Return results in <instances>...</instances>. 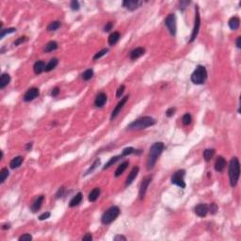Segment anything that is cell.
<instances>
[{
	"label": "cell",
	"instance_id": "31",
	"mask_svg": "<svg viewBox=\"0 0 241 241\" xmlns=\"http://www.w3.org/2000/svg\"><path fill=\"white\" fill-rule=\"evenodd\" d=\"M8 176H9V171H8V169L7 168H3L2 170H1V171H0V183L1 184H3L5 181H6V179L8 178Z\"/></svg>",
	"mask_w": 241,
	"mask_h": 241
},
{
	"label": "cell",
	"instance_id": "41",
	"mask_svg": "<svg viewBox=\"0 0 241 241\" xmlns=\"http://www.w3.org/2000/svg\"><path fill=\"white\" fill-rule=\"evenodd\" d=\"M124 90H125V86L124 85H121L119 87V89L117 90V93H116V96L118 98H120L121 96L123 95V93L124 92Z\"/></svg>",
	"mask_w": 241,
	"mask_h": 241
},
{
	"label": "cell",
	"instance_id": "43",
	"mask_svg": "<svg viewBox=\"0 0 241 241\" xmlns=\"http://www.w3.org/2000/svg\"><path fill=\"white\" fill-rule=\"evenodd\" d=\"M31 239H32V236L29 234H25V235H23L19 237L20 241H30Z\"/></svg>",
	"mask_w": 241,
	"mask_h": 241
},
{
	"label": "cell",
	"instance_id": "1",
	"mask_svg": "<svg viewBox=\"0 0 241 241\" xmlns=\"http://www.w3.org/2000/svg\"><path fill=\"white\" fill-rule=\"evenodd\" d=\"M164 148H165L164 143L160 142V141L155 142L152 145V147L150 148V154H149L148 160H147V169L148 170H151L154 168L155 164L156 163L158 156L162 154Z\"/></svg>",
	"mask_w": 241,
	"mask_h": 241
},
{
	"label": "cell",
	"instance_id": "47",
	"mask_svg": "<svg viewBox=\"0 0 241 241\" xmlns=\"http://www.w3.org/2000/svg\"><path fill=\"white\" fill-rule=\"evenodd\" d=\"M58 93H59V88L56 87V88H54V89L52 90V91H51V96H53V97H56V96L58 95Z\"/></svg>",
	"mask_w": 241,
	"mask_h": 241
},
{
	"label": "cell",
	"instance_id": "16",
	"mask_svg": "<svg viewBox=\"0 0 241 241\" xmlns=\"http://www.w3.org/2000/svg\"><path fill=\"white\" fill-rule=\"evenodd\" d=\"M139 167H134V168L132 169V171H130L129 175H128V177H127V179H126L125 187L130 186V185L133 183V181L136 179V177H137L138 174H139Z\"/></svg>",
	"mask_w": 241,
	"mask_h": 241
},
{
	"label": "cell",
	"instance_id": "19",
	"mask_svg": "<svg viewBox=\"0 0 241 241\" xmlns=\"http://www.w3.org/2000/svg\"><path fill=\"white\" fill-rule=\"evenodd\" d=\"M33 70L34 73L36 74H42L43 71H45V63L42 60H38L37 62H35L34 66H33Z\"/></svg>",
	"mask_w": 241,
	"mask_h": 241
},
{
	"label": "cell",
	"instance_id": "18",
	"mask_svg": "<svg viewBox=\"0 0 241 241\" xmlns=\"http://www.w3.org/2000/svg\"><path fill=\"white\" fill-rule=\"evenodd\" d=\"M144 53H145V49H144L143 47H137V48H135L134 50L131 51V53H130V58L133 59V60H135V59L140 58L141 56H143Z\"/></svg>",
	"mask_w": 241,
	"mask_h": 241
},
{
	"label": "cell",
	"instance_id": "25",
	"mask_svg": "<svg viewBox=\"0 0 241 241\" xmlns=\"http://www.w3.org/2000/svg\"><path fill=\"white\" fill-rule=\"evenodd\" d=\"M10 81V76L9 74H3L0 77V89L3 90Z\"/></svg>",
	"mask_w": 241,
	"mask_h": 241
},
{
	"label": "cell",
	"instance_id": "24",
	"mask_svg": "<svg viewBox=\"0 0 241 241\" xmlns=\"http://www.w3.org/2000/svg\"><path fill=\"white\" fill-rule=\"evenodd\" d=\"M228 25H229V27L232 30H236L239 27V26H240V20H239L238 17H236V16H234V17H232L229 20Z\"/></svg>",
	"mask_w": 241,
	"mask_h": 241
},
{
	"label": "cell",
	"instance_id": "36",
	"mask_svg": "<svg viewBox=\"0 0 241 241\" xmlns=\"http://www.w3.org/2000/svg\"><path fill=\"white\" fill-rule=\"evenodd\" d=\"M191 122H192V117H191L190 114L187 113V114H185V115L183 116V118H182V123H183L184 125H188V124L191 123Z\"/></svg>",
	"mask_w": 241,
	"mask_h": 241
},
{
	"label": "cell",
	"instance_id": "9",
	"mask_svg": "<svg viewBox=\"0 0 241 241\" xmlns=\"http://www.w3.org/2000/svg\"><path fill=\"white\" fill-rule=\"evenodd\" d=\"M151 181H152V176H146L145 178H143V180L141 182L140 188H139V199L141 201L144 199V197H145V194L147 192V189H148V187H149Z\"/></svg>",
	"mask_w": 241,
	"mask_h": 241
},
{
	"label": "cell",
	"instance_id": "52",
	"mask_svg": "<svg viewBox=\"0 0 241 241\" xmlns=\"http://www.w3.org/2000/svg\"><path fill=\"white\" fill-rule=\"evenodd\" d=\"M236 46H237V48H241V37L240 36L237 37V39H236Z\"/></svg>",
	"mask_w": 241,
	"mask_h": 241
},
{
	"label": "cell",
	"instance_id": "28",
	"mask_svg": "<svg viewBox=\"0 0 241 241\" xmlns=\"http://www.w3.org/2000/svg\"><path fill=\"white\" fill-rule=\"evenodd\" d=\"M58 64V59L54 58H51L50 61L48 62V64L45 66V72H50L52 71L53 69H55L57 67V65Z\"/></svg>",
	"mask_w": 241,
	"mask_h": 241
},
{
	"label": "cell",
	"instance_id": "3",
	"mask_svg": "<svg viewBox=\"0 0 241 241\" xmlns=\"http://www.w3.org/2000/svg\"><path fill=\"white\" fill-rule=\"evenodd\" d=\"M240 175V164L237 157H233L229 164V178L230 184L234 187L236 186Z\"/></svg>",
	"mask_w": 241,
	"mask_h": 241
},
{
	"label": "cell",
	"instance_id": "39",
	"mask_svg": "<svg viewBox=\"0 0 241 241\" xmlns=\"http://www.w3.org/2000/svg\"><path fill=\"white\" fill-rule=\"evenodd\" d=\"M218 209H219V207H218L217 203H211V205L208 207V211H210L211 214H216L217 211H218Z\"/></svg>",
	"mask_w": 241,
	"mask_h": 241
},
{
	"label": "cell",
	"instance_id": "37",
	"mask_svg": "<svg viewBox=\"0 0 241 241\" xmlns=\"http://www.w3.org/2000/svg\"><path fill=\"white\" fill-rule=\"evenodd\" d=\"M108 52V49L107 48H105V49H102L101 51H99L98 53H96L95 55H94V57H93V59L94 60H96V59H99V58H101L103 56H105L106 53Z\"/></svg>",
	"mask_w": 241,
	"mask_h": 241
},
{
	"label": "cell",
	"instance_id": "54",
	"mask_svg": "<svg viewBox=\"0 0 241 241\" xmlns=\"http://www.w3.org/2000/svg\"><path fill=\"white\" fill-rule=\"evenodd\" d=\"M10 223H8V224L6 223V224H4V225L2 226L3 230H7V229H10Z\"/></svg>",
	"mask_w": 241,
	"mask_h": 241
},
{
	"label": "cell",
	"instance_id": "29",
	"mask_svg": "<svg viewBox=\"0 0 241 241\" xmlns=\"http://www.w3.org/2000/svg\"><path fill=\"white\" fill-rule=\"evenodd\" d=\"M215 155V150L214 149H206L203 152V158L205 159V161H210L212 157Z\"/></svg>",
	"mask_w": 241,
	"mask_h": 241
},
{
	"label": "cell",
	"instance_id": "49",
	"mask_svg": "<svg viewBox=\"0 0 241 241\" xmlns=\"http://www.w3.org/2000/svg\"><path fill=\"white\" fill-rule=\"evenodd\" d=\"M91 239H92V235H91L90 233L86 234V235L82 237V240H88V241H90Z\"/></svg>",
	"mask_w": 241,
	"mask_h": 241
},
{
	"label": "cell",
	"instance_id": "32",
	"mask_svg": "<svg viewBox=\"0 0 241 241\" xmlns=\"http://www.w3.org/2000/svg\"><path fill=\"white\" fill-rule=\"evenodd\" d=\"M60 27V22L58 21H54L52 23L49 24V26H47V30L48 31H56L57 29H58Z\"/></svg>",
	"mask_w": 241,
	"mask_h": 241
},
{
	"label": "cell",
	"instance_id": "44",
	"mask_svg": "<svg viewBox=\"0 0 241 241\" xmlns=\"http://www.w3.org/2000/svg\"><path fill=\"white\" fill-rule=\"evenodd\" d=\"M50 216H51L50 212H44V213H42V215L39 216V219H40V220H44V219H49Z\"/></svg>",
	"mask_w": 241,
	"mask_h": 241
},
{
	"label": "cell",
	"instance_id": "27",
	"mask_svg": "<svg viewBox=\"0 0 241 241\" xmlns=\"http://www.w3.org/2000/svg\"><path fill=\"white\" fill-rule=\"evenodd\" d=\"M128 165H129V162H128V161L123 162V163L117 168V170H116V171H115V177H119V176H121V175L123 173V171L127 169Z\"/></svg>",
	"mask_w": 241,
	"mask_h": 241
},
{
	"label": "cell",
	"instance_id": "40",
	"mask_svg": "<svg viewBox=\"0 0 241 241\" xmlns=\"http://www.w3.org/2000/svg\"><path fill=\"white\" fill-rule=\"evenodd\" d=\"M70 6H71L73 10H78L79 8H80L79 3H78V1H76V0H73V1L71 2V4H70Z\"/></svg>",
	"mask_w": 241,
	"mask_h": 241
},
{
	"label": "cell",
	"instance_id": "48",
	"mask_svg": "<svg viewBox=\"0 0 241 241\" xmlns=\"http://www.w3.org/2000/svg\"><path fill=\"white\" fill-rule=\"evenodd\" d=\"M189 3H190V1H180V9L183 10H185L186 8H187V5H189Z\"/></svg>",
	"mask_w": 241,
	"mask_h": 241
},
{
	"label": "cell",
	"instance_id": "4",
	"mask_svg": "<svg viewBox=\"0 0 241 241\" xmlns=\"http://www.w3.org/2000/svg\"><path fill=\"white\" fill-rule=\"evenodd\" d=\"M120 208L118 206H111L110 208L103 214L102 218H101V221L104 225H108L111 222H113L118 216L120 215Z\"/></svg>",
	"mask_w": 241,
	"mask_h": 241
},
{
	"label": "cell",
	"instance_id": "12",
	"mask_svg": "<svg viewBox=\"0 0 241 241\" xmlns=\"http://www.w3.org/2000/svg\"><path fill=\"white\" fill-rule=\"evenodd\" d=\"M141 4L142 2L139 1V0H125L123 2V6L129 10H135L139 9Z\"/></svg>",
	"mask_w": 241,
	"mask_h": 241
},
{
	"label": "cell",
	"instance_id": "50",
	"mask_svg": "<svg viewBox=\"0 0 241 241\" xmlns=\"http://www.w3.org/2000/svg\"><path fill=\"white\" fill-rule=\"evenodd\" d=\"M113 239H114L115 241H119V240H123V241H125V240H126V237L123 236V235H115Z\"/></svg>",
	"mask_w": 241,
	"mask_h": 241
},
{
	"label": "cell",
	"instance_id": "15",
	"mask_svg": "<svg viewBox=\"0 0 241 241\" xmlns=\"http://www.w3.org/2000/svg\"><path fill=\"white\" fill-rule=\"evenodd\" d=\"M106 100H107V97H106V93L101 92V93H99L97 96H96L95 101H94V105H95L96 107H102L106 104Z\"/></svg>",
	"mask_w": 241,
	"mask_h": 241
},
{
	"label": "cell",
	"instance_id": "22",
	"mask_svg": "<svg viewBox=\"0 0 241 241\" xmlns=\"http://www.w3.org/2000/svg\"><path fill=\"white\" fill-rule=\"evenodd\" d=\"M23 160H24V158H23V156H16V157H14L11 161L10 162V168L11 169H17V168H19L20 166H21V164L23 163Z\"/></svg>",
	"mask_w": 241,
	"mask_h": 241
},
{
	"label": "cell",
	"instance_id": "23",
	"mask_svg": "<svg viewBox=\"0 0 241 241\" xmlns=\"http://www.w3.org/2000/svg\"><path fill=\"white\" fill-rule=\"evenodd\" d=\"M121 38V34L119 33V32H113V33H111L108 37V43L109 45H115L119 40Z\"/></svg>",
	"mask_w": 241,
	"mask_h": 241
},
{
	"label": "cell",
	"instance_id": "26",
	"mask_svg": "<svg viewBox=\"0 0 241 241\" xmlns=\"http://www.w3.org/2000/svg\"><path fill=\"white\" fill-rule=\"evenodd\" d=\"M56 49H58V42L55 41H51L48 42L45 47H44V52L45 53H49V52H53Z\"/></svg>",
	"mask_w": 241,
	"mask_h": 241
},
{
	"label": "cell",
	"instance_id": "35",
	"mask_svg": "<svg viewBox=\"0 0 241 241\" xmlns=\"http://www.w3.org/2000/svg\"><path fill=\"white\" fill-rule=\"evenodd\" d=\"M99 165H100V159H99V158H97V159H96L95 161L93 162V164L91 165V167H90V169L87 171V172L85 173V175H87V174H90V172H92V171H94L96 168H97Z\"/></svg>",
	"mask_w": 241,
	"mask_h": 241
},
{
	"label": "cell",
	"instance_id": "34",
	"mask_svg": "<svg viewBox=\"0 0 241 241\" xmlns=\"http://www.w3.org/2000/svg\"><path fill=\"white\" fill-rule=\"evenodd\" d=\"M92 76H93V70L92 69H88L82 74V78H83V80H85V81L90 80Z\"/></svg>",
	"mask_w": 241,
	"mask_h": 241
},
{
	"label": "cell",
	"instance_id": "6",
	"mask_svg": "<svg viewBox=\"0 0 241 241\" xmlns=\"http://www.w3.org/2000/svg\"><path fill=\"white\" fill-rule=\"evenodd\" d=\"M186 175V171L185 170H179L175 173H173V175L171 176V183L173 185H176L177 187H181V188H185L186 187V183L184 181V177Z\"/></svg>",
	"mask_w": 241,
	"mask_h": 241
},
{
	"label": "cell",
	"instance_id": "5",
	"mask_svg": "<svg viewBox=\"0 0 241 241\" xmlns=\"http://www.w3.org/2000/svg\"><path fill=\"white\" fill-rule=\"evenodd\" d=\"M207 78V72L204 66L199 65L191 74V81L196 85H201L205 82Z\"/></svg>",
	"mask_w": 241,
	"mask_h": 241
},
{
	"label": "cell",
	"instance_id": "14",
	"mask_svg": "<svg viewBox=\"0 0 241 241\" xmlns=\"http://www.w3.org/2000/svg\"><path fill=\"white\" fill-rule=\"evenodd\" d=\"M226 167V160L223 156H218L215 162V170L219 172L223 171V170Z\"/></svg>",
	"mask_w": 241,
	"mask_h": 241
},
{
	"label": "cell",
	"instance_id": "17",
	"mask_svg": "<svg viewBox=\"0 0 241 241\" xmlns=\"http://www.w3.org/2000/svg\"><path fill=\"white\" fill-rule=\"evenodd\" d=\"M43 201H44V196H43V195L39 196V197L34 201V203H32V205H31V207H30L31 211H32V212H37L38 210H40V208L42 207V204Z\"/></svg>",
	"mask_w": 241,
	"mask_h": 241
},
{
	"label": "cell",
	"instance_id": "21",
	"mask_svg": "<svg viewBox=\"0 0 241 241\" xmlns=\"http://www.w3.org/2000/svg\"><path fill=\"white\" fill-rule=\"evenodd\" d=\"M82 200H83V195H82V193H81V192H78V193L70 201L69 206H70V207H74V206L78 205L80 203H81Z\"/></svg>",
	"mask_w": 241,
	"mask_h": 241
},
{
	"label": "cell",
	"instance_id": "42",
	"mask_svg": "<svg viewBox=\"0 0 241 241\" xmlns=\"http://www.w3.org/2000/svg\"><path fill=\"white\" fill-rule=\"evenodd\" d=\"M26 36H23V37H20V38H18L17 40H16V41L13 42V44H14L15 46H18L19 44L23 43V42H26Z\"/></svg>",
	"mask_w": 241,
	"mask_h": 241
},
{
	"label": "cell",
	"instance_id": "51",
	"mask_svg": "<svg viewBox=\"0 0 241 241\" xmlns=\"http://www.w3.org/2000/svg\"><path fill=\"white\" fill-rule=\"evenodd\" d=\"M63 192H64V187H60L59 189H58V193H57V198H59V197H61L62 195H63Z\"/></svg>",
	"mask_w": 241,
	"mask_h": 241
},
{
	"label": "cell",
	"instance_id": "30",
	"mask_svg": "<svg viewBox=\"0 0 241 241\" xmlns=\"http://www.w3.org/2000/svg\"><path fill=\"white\" fill-rule=\"evenodd\" d=\"M121 157H122V155H117V156H113V157H111L110 159H109V161L105 165V167L103 168V170H106V169H108L109 167H111L113 164H115L118 160H120L121 159Z\"/></svg>",
	"mask_w": 241,
	"mask_h": 241
},
{
	"label": "cell",
	"instance_id": "13",
	"mask_svg": "<svg viewBox=\"0 0 241 241\" xmlns=\"http://www.w3.org/2000/svg\"><path fill=\"white\" fill-rule=\"evenodd\" d=\"M194 212H195V214L197 216H199L201 218H203L208 213V205L205 204V203H200V204L195 206Z\"/></svg>",
	"mask_w": 241,
	"mask_h": 241
},
{
	"label": "cell",
	"instance_id": "53",
	"mask_svg": "<svg viewBox=\"0 0 241 241\" xmlns=\"http://www.w3.org/2000/svg\"><path fill=\"white\" fill-rule=\"evenodd\" d=\"M31 148H32V143H31V142H28L26 145V151H30Z\"/></svg>",
	"mask_w": 241,
	"mask_h": 241
},
{
	"label": "cell",
	"instance_id": "8",
	"mask_svg": "<svg viewBox=\"0 0 241 241\" xmlns=\"http://www.w3.org/2000/svg\"><path fill=\"white\" fill-rule=\"evenodd\" d=\"M200 26H201V19H200V13H199V8L196 7V13H195V21H194V27L193 30H192V34L190 37V42H193L199 33V29H200Z\"/></svg>",
	"mask_w": 241,
	"mask_h": 241
},
{
	"label": "cell",
	"instance_id": "38",
	"mask_svg": "<svg viewBox=\"0 0 241 241\" xmlns=\"http://www.w3.org/2000/svg\"><path fill=\"white\" fill-rule=\"evenodd\" d=\"M134 153H135V149L133 147H127V148L123 149V151L122 153V156H127V155L134 154Z\"/></svg>",
	"mask_w": 241,
	"mask_h": 241
},
{
	"label": "cell",
	"instance_id": "20",
	"mask_svg": "<svg viewBox=\"0 0 241 241\" xmlns=\"http://www.w3.org/2000/svg\"><path fill=\"white\" fill-rule=\"evenodd\" d=\"M100 193H101V190H100L99 187L93 188V189L90 192V194H89V201L91 202V203L95 202L96 200L98 199V197L100 196Z\"/></svg>",
	"mask_w": 241,
	"mask_h": 241
},
{
	"label": "cell",
	"instance_id": "45",
	"mask_svg": "<svg viewBox=\"0 0 241 241\" xmlns=\"http://www.w3.org/2000/svg\"><path fill=\"white\" fill-rule=\"evenodd\" d=\"M175 108L174 107H171V108H169L167 111H166V115L168 116V117H172L173 115H174V113H175Z\"/></svg>",
	"mask_w": 241,
	"mask_h": 241
},
{
	"label": "cell",
	"instance_id": "10",
	"mask_svg": "<svg viewBox=\"0 0 241 241\" xmlns=\"http://www.w3.org/2000/svg\"><path fill=\"white\" fill-rule=\"evenodd\" d=\"M128 99H129V95H126V96H124L123 98L121 99V101L117 104V106H115V108L113 109V111H112L111 117H110L111 120H114V119L119 115V113L121 112V110L123 109V107L124 106V105L126 104V102L128 101Z\"/></svg>",
	"mask_w": 241,
	"mask_h": 241
},
{
	"label": "cell",
	"instance_id": "11",
	"mask_svg": "<svg viewBox=\"0 0 241 241\" xmlns=\"http://www.w3.org/2000/svg\"><path fill=\"white\" fill-rule=\"evenodd\" d=\"M40 94L39 89L37 88H31L29 89L24 95V101L25 102H30L32 100H34L36 97H38Z\"/></svg>",
	"mask_w": 241,
	"mask_h": 241
},
{
	"label": "cell",
	"instance_id": "46",
	"mask_svg": "<svg viewBox=\"0 0 241 241\" xmlns=\"http://www.w3.org/2000/svg\"><path fill=\"white\" fill-rule=\"evenodd\" d=\"M112 27H113V24H112L111 22H108V23L106 24V26L104 27V31L105 32H108V31H110L112 29Z\"/></svg>",
	"mask_w": 241,
	"mask_h": 241
},
{
	"label": "cell",
	"instance_id": "7",
	"mask_svg": "<svg viewBox=\"0 0 241 241\" xmlns=\"http://www.w3.org/2000/svg\"><path fill=\"white\" fill-rule=\"evenodd\" d=\"M165 26L169 29L171 36H174L176 34V28H177V27H176V17H175V14L170 13L167 16L166 19H165Z\"/></svg>",
	"mask_w": 241,
	"mask_h": 241
},
{
	"label": "cell",
	"instance_id": "33",
	"mask_svg": "<svg viewBox=\"0 0 241 241\" xmlns=\"http://www.w3.org/2000/svg\"><path fill=\"white\" fill-rule=\"evenodd\" d=\"M16 31V28L14 27H10V28H7V29H1V34H0V39H3L6 35L8 34H10V33H14V32Z\"/></svg>",
	"mask_w": 241,
	"mask_h": 241
},
{
	"label": "cell",
	"instance_id": "2",
	"mask_svg": "<svg viewBox=\"0 0 241 241\" xmlns=\"http://www.w3.org/2000/svg\"><path fill=\"white\" fill-rule=\"evenodd\" d=\"M156 123V121L150 117V116H144L141 117L134 122H132L130 124L127 125V129L128 130H141V129H145L147 127L153 126L155 125Z\"/></svg>",
	"mask_w": 241,
	"mask_h": 241
}]
</instances>
